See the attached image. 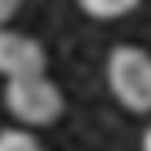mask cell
Wrapping results in <instances>:
<instances>
[{"label":"cell","instance_id":"cell-1","mask_svg":"<svg viewBox=\"0 0 151 151\" xmlns=\"http://www.w3.org/2000/svg\"><path fill=\"white\" fill-rule=\"evenodd\" d=\"M107 85L124 110L135 115L151 113V52L135 44H118L107 55Z\"/></svg>","mask_w":151,"mask_h":151},{"label":"cell","instance_id":"cell-2","mask_svg":"<svg viewBox=\"0 0 151 151\" xmlns=\"http://www.w3.org/2000/svg\"><path fill=\"white\" fill-rule=\"evenodd\" d=\"M3 102H6V110L25 127H50L63 115V107H66L60 88L47 74L6 83Z\"/></svg>","mask_w":151,"mask_h":151},{"label":"cell","instance_id":"cell-3","mask_svg":"<svg viewBox=\"0 0 151 151\" xmlns=\"http://www.w3.org/2000/svg\"><path fill=\"white\" fill-rule=\"evenodd\" d=\"M44 69L47 52L36 39L19 30L0 28V77H6V83L39 77L44 74Z\"/></svg>","mask_w":151,"mask_h":151},{"label":"cell","instance_id":"cell-4","mask_svg":"<svg viewBox=\"0 0 151 151\" xmlns=\"http://www.w3.org/2000/svg\"><path fill=\"white\" fill-rule=\"evenodd\" d=\"M80 8L88 11L93 19H118V17H127L129 11H135L137 3L135 0H83Z\"/></svg>","mask_w":151,"mask_h":151},{"label":"cell","instance_id":"cell-5","mask_svg":"<svg viewBox=\"0 0 151 151\" xmlns=\"http://www.w3.org/2000/svg\"><path fill=\"white\" fill-rule=\"evenodd\" d=\"M0 151H41V143L28 129H3L0 132Z\"/></svg>","mask_w":151,"mask_h":151},{"label":"cell","instance_id":"cell-6","mask_svg":"<svg viewBox=\"0 0 151 151\" xmlns=\"http://www.w3.org/2000/svg\"><path fill=\"white\" fill-rule=\"evenodd\" d=\"M17 8H19V3H14V0H0V28L17 14Z\"/></svg>","mask_w":151,"mask_h":151},{"label":"cell","instance_id":"cell-7","mask_svg":"<svg viewBox=\"0 0 151 151\" xmlns=\"http://www.w3.org/2000/svg\"><path fill=\"white\" fill-rule=\"evenodd\" d=\"M140 151H151V124H148V129L143 132V137H140Z\"/></svg>","mask_w":151,"mask_h":151}]
</instances>
